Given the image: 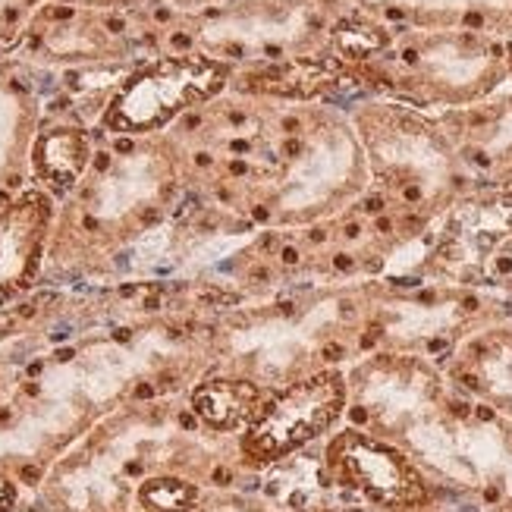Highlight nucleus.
I'll return each instance as SVG.
<instances>
[{
	"instance_id": "5",
	"label": "nucleus",
	"mask_w": 512,
	"mask_h": 512,
	"mask_svg": "<svg viewBox=\"0 0 512 512\" xmlns=\"http://www.w3.org/2000/svg\"><path fill=\"white\" fill-rule=\"evenodd\" d=\"M255 387L239 381H211L195 390V412L202 415L211 428H236L255 409Z\"/></svg>"
},
{
	"instance_id": "3",
	"label": "nucleus",
	"mask_w": 512,
	"mask_h": 512,
	"mask_svg": "<svg viewBox=\"0 0 512 512\" xmlns=\"http://www.w3.org/2000/svg\"><path fill=\"white\" fill-rule=\"evenodd\" d=\"M330 465L337 469L343 484H352L374 497L377 503L409 506L425 497V484L412 472V465L362 434H343L330 447Z\"/></svg>"
},
{
	"instance_id": "12",
	"label": "nucleus",
	"mask_w": 512,
	"mask_h": 512,
	"mask_svg": "<svg viewBox=\"0 0 512 512\" xmlns=\"http://www.w3.org/2000/svg\"><path fill=\"white\" fill-rule=\"evenodd\" d=\"M230 475H227V469H220V472H214V481H227Z\"/></svg>"
},
{
	"instance_id": "9",
	"label": "nucleus",
	"mask_w": 512,
	"mask_h": 512,
	"mask_svg": "<svg viewBox=\"0 0 512 512\" xmlns=\"http://www.w3.org/2000/svg\"><path fill=\"white\" fill-rule=\"evenodd\" d=\"M10 506H13V487L10 481L0 478V512H10Z\"/></svg>"
},
{
	"instance_id": "8",
	"label": "nucleus",
	"mask_w": 512,
	"mask_h": 512,
	"mask_svg": "<svg viewBox=\"0 0 512 512\" xmlns=\"http://www.w3.org/2000/svg\"><path fill=\"white\" fill-rule=\"evenodd\" d=\"M337 41H340L343 54H352V57H365L374 48H381V35L374 29H346V32L340 29Z\"/></svg>"
},
{
	"instance_id": "10",
	"label": "nucleus",
	"mask_w": 512,
	"mask_h": 512,
	"mask_svg": "<svg viewBox=\"0 0 512 512\" xmlns=\"http://www.w3.org/2000/svg\"><path fill=\"white\" fill-rule=\"evenodd\" d=\"M22 478H26V481H38V469H26V472H22Z\"/></svg>"
},
{
	"instance_id": "7",
	"label": "nucleus",
	"mask_w": 512,
	"mask_h": 512,
	"mask_svg": "<svg viewBox=\"0 0 512 512\" xmlns=\"http://www.w3.org/2000/svg\"><path fill=\"white\" fill-rule=\"evenodd\" d=\"M139 497L148 512H189L195 503V487L180 478H154L142 484Z\"/></svg>"
},
{
	"instance_id": "1",
	"label": "nucleus",
	"mask_w": 512,
	"mask_h": 512,
	"mask_svg": "<svg viewBox=\"0 0 512 512\" xmlns=\"http://www.w3.org/2000/svg\"><path fill=\"white\" fill-rule=\"evenodd\" d=\"M224 85V66L205 57L161 60L132 79L110 110V126L123 132L158 129L186 104L211 98Z\"/></svg>"
},
{
	"instance_id": "4",
	"label": "nucleus",
	"mask_w": 512,
	"mask_h": 512,
	"mask_svg": "<svg viewBox=\"0 0 512 512\" xmlns=\"http://www.w3.org/2000/svg\"><path fill=\"white\" fill-rule=\"evenodd\" d=\"M44 224H48V202L41 195H29L0 217V286L32 274Z\"/></svg>"
},
{
	"instance_id": "2",
	"label": "nucleus",
	"mask_w": 512,
	"mask_h": 512,
	"mask_svg": "<svg viewBox=\"0 0 512 512\" xmlns=\"http://www.w3.org/2000/svg\"><path fill=\"white\" fill-rule=\"evenodd\" d=\"M343 377L318 374L283 390L267 403L246 440V450L258 459H280L321 434L343 409Z\"/></svg>"
},
{
	"instance_id": "6",
	"label": "nucleus",
	"mask_w": 512,
	"mask_h": 512,
	"mask_svg": "<svg viewBox=\"0 0 512 512\" xmlns=\"http://www.w3.org/2000/svg\"><path fill=\"white\" fill-rule=\"evenodd\" d=\"M35 158H38L41 176H48V180H54L57 186H70L85 167L88 148H85V139L79 136V132L54 129L38 142Z\"/></svg>"
},
{
	"instance_id": "11",
	"label": "nucleus",
	"mask_w": 512,
	"mask_h": 512,
	"mask_svg": "<svg viewBox=\"0 0 512 512\" xmlns=\"http://www.w3.org/2000/svg\"><path fill=\"white\" fill-rule=\"evenodd\" d=\"M13 327V318H0V333H7Z\"/></svg>"
}]
</instances>
